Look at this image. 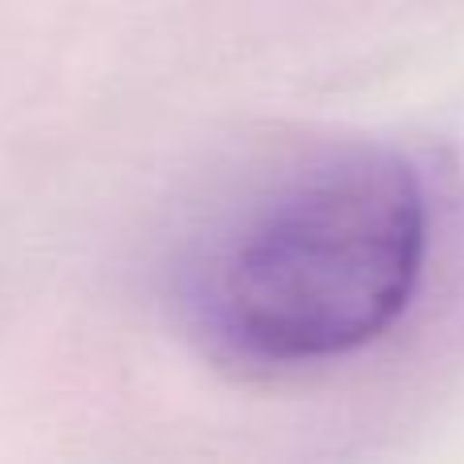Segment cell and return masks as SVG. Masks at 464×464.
Returning <instances> with one entry per match:
<instances>
[{"mask_svg": "<svg viewBox=\"0 0 464 464\" xmlns=\"http://www.w3.org/2000/svg\"><path fill=\"white\" fill-rule=\"evenodd\" d=\"M428 192L387 147H338L285 171L188 269V314L225 354L314 367L371 346L411 305Z\"/></svg>", "mask_w": 464, "mask_h": 464, "instance_id": "cell-1", "label": "cell"}]
</instances>
